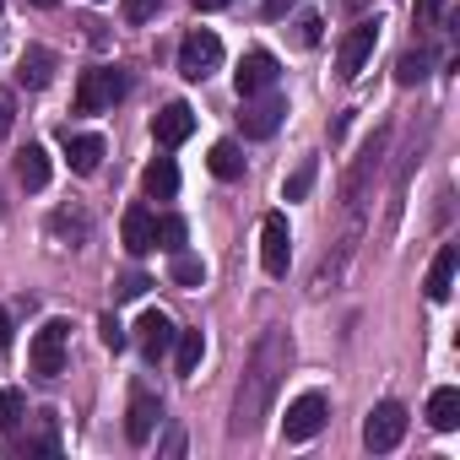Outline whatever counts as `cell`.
<instances>
[{"label": "cell", "instance_id": "6da1fadb", "mask_svg": "<svg viewBox=\"0 0 460 460\" xmlns=\"http://www.w3.org/2000/svg\"><path fill=\"white\" fill-rule=\"evenodd\" d=\"M288 352H293L288 347V331H266L261 336V347L250 358V374L239 385V401H234V433L239 438L261 428V417H266V406H271V395H277V385L288 374Z\"/></svg>", "mask_w": 460, "mask_h": 460}, {"label": "cell", "instance_id": "7a4b0ae2", "mask_svg": "<svg viewBox=\"0 0 460 460\" xmlns=\"http://www.w3.org/2000/svg\"><path fill=\"white\" fill-rule=\"evenodd\" d=\"M217 66H222V39L206 33V28H195V33L179 44V76H184V82H206Z\"/></svg>", "mask_w": 460, "mask_h": 460}, {"label": "cell", "instance_id": "3957f363", "mask_svg": "<svg viewBox=\"0 0 460 460\" xmlns=\"http://www.w3.org/2000/svg\"><path fill=\"white\" fill-rule=\"evenodd\" d=\"M125 93V71L114 66H98V71H82V82H76V114H98V109H109L114 98Z\"/></svg>", "mask_w": 460, "mask_h": 460}, {"label": "cell", "instance_id": "277c9868", "mask_svg": "<svg viewBox=\"0 0 460 460\" xmlns=\"http://www.w3.org/2000/svg\"><path fill=\"white\" fill-rule=\"evenodd\" d=\"M261 266L271 277H288V266H293V234H288V217L282 211L261 217Z\"/></svg>", "mask_w": 460, "mask_h": 460}, {"label": "cell", "instance_id": "5b68a950", "mask_svg": "<svg viewBox=\"0 0 460 460\" xmlns=\"http://www.w3.org/2000/svg\"><path fill=\"white\" fill-rule=\"evenodd\" d=\"M66 341H71V325H66V320H49V325L33 336L28 363H33V374H39V379H55V374L66 368Z\"/></svg>", "mask_w": 460, "mask_h": 460}, {"label": "cell", "instance_id": "8992f818", "mask_svg": "<svg viewBox=\"0 0 460 460\" xmlns=\"http://www.w3.org/2000/svg\"><path fill=\"white\" fill-rule=\"evenodd\" d=\"M401 438H406V406L401 401H379L368 411V422H363V444L368 449H395Z\"/></svg>", "mask_w": 460, "mask_h": 460}, {"label": "cell", "instance_id": "52a82bcc", "mask_svg": "<svg viewBox=\"0 0 460 460\" xmlns=\"http://www.w3.org/2000/svg\"><path fill=\"white\" fill-rule=\"evenodd\" d=\"M374 44H379V22H358V28H347V39L336 44V76L352 82V76L363 71V60L374 55Z\"/></svg>", "mask_w": 460, "mask_h": 460}, {"label": "cell", "instance_id": "ba28073f", "mask_svg": "<svg viewBox=\"0 0 460 460\" xmlns=\"http://www.w3.org/2000/svg\"><path fill=\"white\" fill-rule=\"evenodd\" d=\"M325 428V395L320 390H304L293 406H288V417H282V433L293 438V444H304V438H314Z\"/></svg>", "mask_w": 460, "mask_h": 460}, {"label": "cell", "instance_id": "9c48e42d", "mask_svg": "<svg viewBox=\"0 0 460 460\" xmlns=\"http://www.w3.org/2000/svg\"><path fill=\"white\" fill-rule=\"evenodd\" d=\"M277 55H266V49H250L244 60H239V71H234V87H239V98H255V93H271L277 87Z\"/></svg>", "mask_w": 460, "mask_h": 460}, {"label": "cell", "instance_id": "30bf717a", "mask_svg": "<svg viewBox=\"0 0 460 460\" xmlns=\"http://www.w3.org/2000/svg\"><path fill=\"white\" fill-rule=\"evenodd\" d=\"M282 114H288V103H282L277 93H255V98H244V136H255V141L277 136Z\"/></svg>", "mask_w": 460, "mask_h": 460}, {"label": "cell", "instance_id": "8fae6325", "mask_svg": "<svg viewBox=\"0 0 460 460\" xmlns=\"http://www.w3.org/2000/svg\"><path fill=\"white\" fill-rule=\"evenodd\" d=\"M173 336H179V331H173V320H168L163 309H146V314L136 320V341H141V352H146L152 363L173 352Z\"/></svg>", "mask_w": 460, "mask_h": 460}, {"label": "cell", "instance_id": "7c38bea8", "mask_svg": "<svg viewBox=\"0 0 460 460\" xmlns=\"http://www.w3.org/2000/svg\"><path fill=\"white\" fill-rule=\"evenodd\" d=\"M157 417H163L157 395L136 385V390H130V411H125V438H130V444H146V438H152V428H157Z\"/></svg>", "mask_w": 460, "mask_h": 460}, {"label": "cell", "instance_id": "4fadbf2b", "mask_svg": "<svg viewBox=\"0 0 460 460\" xmlns=\"http://www.w3.org/2000/svg\"><path fill=\"white\" fill-rule=\"evenodd\" d=\"M119 234H125V250L130 255H146V250H157V217L146 206H130L125 222H119Z\"/></svg>", "mask_w": 460, "mask_h": 460}, {"label": "cell", "instance_id": "5bb4252c", "mask_svg": "<svg viewBox=\"0 0 460 460\" xmlns=\"http://www.w3.org/2000/svg\"><path fill=\"white\" fill-rule=\"evenodd\" d=\"M190 130H195V114H190V103H168V109L152 119V136H157L163 146H179V141H190Z\"/></svg>", "mask_w": 460, "mask_h": 460}, {"label": "cell", "instance_id": "9a60e30c", "mask_svg": "<svg viewBox=\"0 0 460 460\" xmlns=\"http://www.w3.org/2000/svg\"><path fill=\"white\" fill-rule=\"evenodd\" d=\"M455 266H460V250H455V244H444V250L433 255V266H428V282H422L433 304H444V298L455 293Z\"/></svg>", "mask_w": 460, "mask_h": 460}, {"label": "cell", "instance_id": "2e32d148", "mask_svg": "<svg viewBox=\"0 0 460 460\" xmlns=\"http://www.w3.org/2000/svg\"><path fill=\"white\" fill-rule=\"evenodd\" d=\"M17 82H22V87H49V82H55V55H49L44 44H28L22 60H17Z\"/></svg>", "mask_w": 460, "mask_h": 460}, {"label": "cell", "instance_id": "e0dca14e", "mask_svg": "<svg viewBox=\"0 0 460 460\" xmlns=\"http://www.w3.org/2000/svg\"><path fill=\"white\" fill-rule=\"evenodd\" d=\"M141 190H146L152 200H173V195H179V168H173V157H152L146 173H141Z\"/></svg>", "mask_w": 460, "mask_h": 460}, {"label": "cell", "instance_id": "ac0fdd59", "mask_svg": "<svg viewBox=\"0 0 460 460\" xmlns=\"http://www.w3.org/2000/svg\"><path fill=\"white\" fill-rule=\"evenodd\" d=\"M428 422H433L438 433H455V428H460V390H449V385L433 390V395H428Z\"/></svg>", "mask_w": 460, "mask_h": 460}, {"label": "cell", "instance_id": "d6986e66", "mask_svg": "<svg viewBox=\"0 0 460 460\" xmlns=\"http://www.w3.org/2000/svg\"><path fill=\"white\" fill-rule=\"evenodd\" d=\"M66 157L76 173H98L103 163V136H66Z\"/></svg>", "mask_w": 460, "mask_h": 460}, {"label": "cell", "instance_id": "ffe728a7", "mask_svg": "<svg viewBox=\"0 0 460 460\" xmlns=\"http://www.w3.org/2000/svg\"><path fill=\"white\" fill-rule=\"evenodd\" d=\"M17 179H22V190H44L49 184V152L44 146H22L17 152Z\"/></svg>", "mask_w": 460, "mask_h": 460}, {"label": "cell", "instance_id": "44dd1931", "mask_svg": "<svg viewBox=\"0 0 460 460\" xmlns=\"http://www.w3.org/2000/svg\"><path fill=\"white\" fill-rule=\"evenodd\" d=\"M200 358H206V336H200V331H179V336H173V363H179L184 379L200 368Z\"/></svg>", "mask_w": 460, "mask_h": 460}, {"label": "cell", "instance_id": "7402d4cb", "mask_svg": "<svg viewBox=\"0 0 460 460\" xmlns=\"http://www.w3.org/2000/svg\"><path fill=\"white\" fill-rule=\"evenodd\" d=\"M206 163H211L217 179H239V173H244V152H239V141H217Z\"/></svg>", "mask_w": 460, "mask_h": 460}, {"label": "cell", "instance_id": "603a6c76", "mask_svg": "<svg viewBox=\"0 0 460 460\" xmlns=\"http://www.w3.org/2000/svg\"><path fill=\"white\" fill-rule=\"evenodd\" d=\"M168 271H173L179 288H200V282H206V266H200L195 255H184V250H173V266H168Z\"/></svg>", "mask_w": 460, "mask_h": 460}, {"label": "cell", "instance_id": "cb8c5ba5", "mask_svg": "<svg viewBox=\"0 0 460 460\" xmlns=\"http://www.w3.org/2000/svg\"><path fill=\"white\" fill-rule=\"evenodd\" d=\"M184 234H190V227H184V217H157V250H184Z\"/></svg>", "mask_w": 460, "mask_h": 460}, {"label": "cell", "instance_id": "d4e9b609", "mask_svg": "<svg viewBox=\"0 0 460 460\" xmlns=\"http://www.w3.org/2000/svg\"><path fill=\"white\" fill-rule=\"evenodd\" d=\"M422 76H428V55H422V49H417V55H401V60H395V82H401V87H417Z\"/></svg>", "mask_w": 460, "mask_h": 460}, {"label": "cell", "instance_id": "484cf974", "mask_svg": "<svg viewBox=\"0 0 460 460\" xmlns=\"http://www.w3.org/2000/svg\"><path fill=\"white\" fill-rule=\"evenodd\" d=\"M17 422H22V395L0 385V433H12Z\"/></svg>", "mask_w": 460, "mask_h": 460}, {"label": "cell", "instance_id": "4316f807", "mask_svg": "<svg viewBox=\"0 0 460 460\" xmlns=\"http://www.w3.org/2000/svg\"><path fill=\"white\" fill-rule=\"evenodd\" d=\"M309 184H314V163H298V168H293V179L282 184V200H304V195H309Z\"/></svg>", "mask_w": 460, "mask_h": 460}, {"label": "cell", "instance_id": "83f0119b", "mask_svg": "<svg viewBox=\"0 0 460 460\" xmlns=\"http://www.w3.org/2000/svg\"><path fill=\"white\" fill-rule=\"evenodd\" d=\"M98 341H103V347H109V352H119V347H125V341H130V336H125V325H119V320H114V314H103V320H98Z\"/></svg>", "mask_w": 460, "mask_h": 460}, {"label": "cell", "instance_id": "f1b7e54d", "mask_svg": "<svg viewBox=\"0 0 460 460\" xmlns=\"http://www.w3.org/2000/svg\"><path fill=\"white\" fill-rule=\"evenodd\" d=\"M119 12H125V22H152L157 0H119Z\"/></svg>", "mask_w": 460, "mask_h": 460}, {"label": "cell", "instance_id": "f546056e", "mask_svg": "<svg viewBox=\"0 0 460 460\" xmlns=\"http://www.w3.org/2000/svg\"><path fill=\"white\" fill-rule=\"evenodd\" d=\"M438 12H444V0H417V6H411V22H417V28H433Z\"/></svg>", "mask_w": 460, "mask_h": 460}, {"label": "cell", "instance_id": "4dcf8cb0", "mask_svg": "<svg viewBox=\"0 0 460 460\" xmlns=\"http://www.w3.org/2000/svg\"><path fill=\"white\" fill-rule=\"evenodd\" d=\"M146 288H152V282H146L141 271H130V277H119V288H114V293H119V298H141Z\"/></svg>", "mask_w": 460, "mask_h": 460}, {"label": "cell", "instance_id": "1f68e13d", "mask_svg": "<svg viewBox=\"0 0 460 460\" xmlns=\"http://www.w3.org/2000/svg\"><path fill=\"white\" fill-rule=\"evenodd\" d=\"M12 119H17V103H12V93H6V87H0V141L12 136Z\"/></svg>", "mask_w": 460, "mask_h": 460}, {"label": "cell", "instance_id": "d6a6232c", "mask_svg": "<svg viewBox=\"0 0 460 460\" xmlns=\"http://www.w3.org/2000/svg\"><path fill=\"white\" fill-rule=\"evenodd\" d=\"M298 44H320V17H298Z\"/></svg>", "mask_w": 460, "mask_h": 460}, {"label": "cell", "instance_id": "836d02e7", "mask_svg": "<svg viewBox=\"0 0 460 460\" xmlns=\"http://www.w3.org/2000/svg\"><path fill=\"white\" fill-rule=\"evenodd\" d=\"M293 6H298V0H266V6H261V12H266V17H271V22H277V17H288V12H293Z\"/></svg>", "mask_w": 460, "mask_h": 460}, {"label": "cell", "instance_id": "e575fe53", "mask_svg": "<svg viewBox=\"0 0 460 460\" xmlns=\"http://www.w3.org/2000/svg\"><path fill=\"white\" fill-rule=\"evenodd\" d=\"M12 347V320H6V309H0V352Z\"/></svg>", "mask_w": 460, "mask_h": 460}, {"label": "cell", "instance_id": "d590c367", "mask_svg": "<svg viewBox=\"0 0 460 460\" xmlns=\"http://www.w3.org/2000/svg\"><path fill=\"white\" fill-rule=\"evenodd\" d=\"M190 6H195V12H222L227 0H190Z\"/></svg>", "mask_w": 460, "mask_h": 460}, {"label": "cell", "instance_id": "8d00e7d4", "mask_svg": "<svg viewBox=\"0 0 460 460\" xmlns=\"http://www.w3.org/2000/svg\"><path fill=\"white\" fill-rule=\"evenodd\" d=\"M28 6H44V12H49V6H55V0H28Z\"/></svg>", "mask_w": 460, "mask_h": 460}]
</instances>
